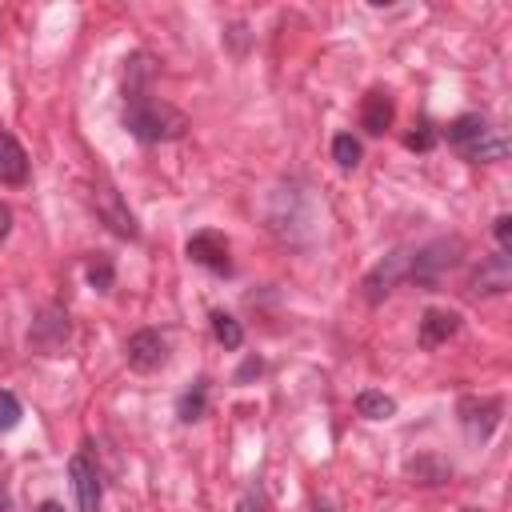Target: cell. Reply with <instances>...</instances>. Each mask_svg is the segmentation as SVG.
Wrapping results in <instances>:
<instances>
[{
	"instance_id": "4fadbf2b",
	"label": "cell",
	"mask_w": 512,
	"mask_h": 512,
	"mask_svg": "<svg viewBox=\"0 0 512 512\" xmlns=\"http://www.w3.org/2000/svg\"><path fill=\"white\" fill-rule=\"evenodd\" d=\"M460 332V312L452 308H428L420 316V348H440Z\"/></svg>"
},
{
	"instance_id": "e0dca14e",
	"label": "cell",
	"mask_w": 512,
	"mask_h": 512,
	"mask_svg": "<svg viewBox=\"0 0 512 512\" xmlns=\"http://www.w3.org/2000/svg\"><path fill=\"white\" fill-rule=\"evenodd\" d=\"M204 408H208V380H196V384L176 400V416H180L184 424H192V420L204 416Z\"/></svg>"
},
{
	"instance_id": "52a82bcc",
	"label": "cell",
	"mask_w": 512,
	"mask_h": 512,
	"mask_svg": "<svg viewBox=\"0 0 512 512\" xmlns=\"http://www.w3.org/2000/svg\"><path fill=\"white\" fill-rule=\"evenodd\" d=\"M68 480H72V492H76V508L80 512H100L104 484H100V468L88 452H76L68 460Z\"/></svg>"
},
{
	"instance_id": "5b68a950",
	"label": "cell",
	"mask_w": 512,
	"mask_h": 512,
	"mask_svg": "<svg viewBox=\"0 0 512 512\" xmlns=\"http://www.w3.org/2000/svg\"><path fill=\"white\" fill-rule=\"evenodd\" d=\"M184 252H188L192 264H200V268H208V272H216V276H228V272H232L228 240H224V232H216V228L192 232L188 244H184Z\"/></svg>"
},
{
	"instance_id": "3957f363",
	"label": "cell",
	"mask_w": 512,
	"mask_h": 512,
	"mask_svg": "<svg viewBox=\"0 0 512 512\" xmlns=\"http://www.w3.org/2000/svg\"><path fill=\"white\" fill-rule=\"evenodd\" d=\"M464 244L452 236V240H432L424 248H412V264H408V280L420 284V288H436L440 276L460 260Z\"/></svg>"
},
{
	"instance_id": "8992f818",
	"label": "cell",
	"mask_w": 512,
	"mask_h": 512,
	"mask_svg": "<svg viewBox=\"0 0 512 512\" xmlns=\"http://www.w3.org/2000/svg\"><path fill=\"white\" fill-rule=\"evenodd\" d=\"M408 264H412V248L388 252V256L364 276V300H368V304H380L400 280H408Z\"/></svg>"
},
{
	"instance_id": "5bb4252c",
	"label": "cell",
	"mask_w": 512,
	"mask_h": 512,
	"mask_svg": "<svg viewBox=\"0 0 512 512\" xmlns=\"http://www.w3.org/2000/svg\"><path fill=\"white\" fill-rule=\"evenodd\" d=\"M392 116H396V104H392V96L388 92H368L364 96V104H360V128L368 132V136H384L388 128H392Z\"/></svg>"
},
{
	"instance_id": "d4e9b609",
	"label": "cell",
	"mask_w": 512,
	"mask_h": 512,
	"mask_svg": "<svg viewBox=\"0 0 512 512\" xmlns=\"http://www.w3.org/2000/svg\"><path fill=\"white\" fill-rule=\"evenodd\" d=\"M260 368H264V364H260V360H256V356H252V360H244V368H240V372H236V384H244V380H248V376H260Z\"/></svg>"
},
{
	"instance_id": "484cf974",
	"label": "cell",
	"mask_w": 512,
	"mask_h": 512,
	"mask_svg": "<svg viewBox=\"0 0 512 512\" xmlns=\"http://www.w3.org/2000/svg\"><path fill=\"white\" fill-rule=\"evenodd\" d=\"M8 236V208H0V240Z\"/></svg>"
},
{
	"instance_id": "ac0fdd59",
	"label": "cell",
	"mask_w": 512,
	"mask_h": 512,
	"mask_svg": "<svg viewBox=\"0 0 512 512\" xmlns=\"http://www.w3.org/2000/svg\"><path fill=\"white\" fill-rule=\"evenodd\" d=\"M356 412L368 416V420H388V416L396 412V400L384 396V392H376V388H364V392L356 396Z\"/></svg>"
},
{
	"instance_id": "8fae6325",
	"label": "cell",
	"mask_w": 512,
	"mask_h": 512,
	"mask_svg": "<svg viewBox=\"0 0 512 512\" xmlns=\"http://www.w3.org/2000/svg\"><path fill=\"white\" fill-rule=\"evenodd\" d=\"M500 412H504V404L492 400V396H484V400L464 396V400H460V420H464V428H468L476 440H488V436H492V428L500 424Z\"/></svg>"
},
{
	"instance_id": "cb8c5ba5",
	"label": "cell",
	"mask_w": 512,
	"mask_h": 512,
	"mask_svg": "<svg viewBox=\"0 0 512 512\" xmlns=\"http://www.w3.org/2000/svg\"><path fill=\"white\" fill-rule=\"evenodd\" d=\"M236 512H268V500H264V492H260V488H248V492L240 496Z\"/></svg>"
},
{
	"instance_id": "9c48e42d",
	"label": "cell",
	"mask_w": 512,
	"mask_h": 512,
	"mask_svg": "<svg viewBox=\"0 0 512 512\" xmlns=\"http://www.w3.org/2000/svg\"><path fill=\"white\" fill-rule=\"evenodd\" d=\"M508 284H512V256H504V252L484 256L480 268L468 276L472 296H500V292H508Z\"/></svg>"
},
{
	"instance_id": "d6986e66",
	"label": "cell",
	"mask_w": 512,
	"mask_h": 512,
	"mask_svg": "<svg viewBox=\"0 0 512 512\" xmlns=\"http://www.w3.org/2000/svg\"><path fill=\"white\" fill-rule=\"evenodd\" d=\"M360 156H364V148H360V140L352 136V132H336L332 136V160H336V168H356L360 164Z\"/></svg>"
},
{
	"instance_id": "2e32d148",
	"label": "cell",
	"mask_w": 512,
	"mask_h": 512,
	"mask_svg": "<svg viewBox=\"0 0 512 512\" xmlns=\"http://www.w3.org/2000/svg\"><path fill=\"white\" fill-rule=\"evenodd\" d=\"M408 476H412V484H444L452 476V464H444L436 456H416L408 464Z\"/></svg>"
},
{
	"instance_id": "4316f807",
	"label": "cell",
	"mask_w": 512,
	"mask_h": 512,
	"mask_svg": "<svg viewBox=\"0 0 512 512\" xmlns=\"http://www.w3.org/2000/svg\"><path fill=\"white\" fill-rule=\"evenodd\" d=\"M40 512H64V504H56V500H44V504H40Z\"/></svg>"
},
{
	"instance_id": "7402d4cb",
	"label": "cell",
	"mask_w": 512,
	"mask_h": 512,
	"mask_svg": "<svg viewBox=\"0 0 512 512\" xmlns=\"http://www.w3.org/2000/svg\"><path fill=\"white\" fill-rule=\"evenodd\" d=\"M404 144H408L412 152H428V148L436 144V128H432L428 120H420V128H416V132H408V136H404Z\"/></svg>"
},
{
	"instance_id": "ba28073f",
	"label": "cell",
	"mask_w": 512,
	"mask_h": 512,
	"mask_svg": "<svg viewBox=\"0 0 512 512\" xmlns=\"http://www.w3.org/2000/svg\"><path fill=\"white\" fill-rule=\"evenodd\" d=\"M124 360H128L132 372H156V368L168 360V340H164V332H156V328L132 332L128 344H124Z\"/></svg>"
},
{
	"instance_id": "ffe728a7",
	"label": "cell",
	"mask_w": 512,
	"mask_h": 512,
	"mask_svg": "<svg viewBox=\"0 0 512 512\" xmlns=\"http://www.w3.org/2000/svg\"><path fill=\"white\" fill-rule=\"evenodd\" d=\"M112 280H116V268H112V260L100 252V256L88 264V284H92L96 292H112Z\"/></svg>"
},
{
	"instance_id": "30bf717a",
	"label": "cell",
	"mask_w": 512,
	"mask_h": 512,
	"mask_svg": "<svg viewBox=\"0 0 512 512\" xmlns=\"http://www.w3.org/2000/svg\"><path fill=\"white\" fill-rule=\"evenodd\" d=\"M96 212H100V220H104L116 236H124V240H140L136 216L124 208V200H120V192H116L112 184H100V188H96Z\"/></svg>"
},
{
	"instance_id": "44dd1931",
	"label": "cell",
	"mask_w": 512,
	"mask_h": 512,
	"mask_svg": "<svg viewBox=\"0 0 512 512\" xmlns=\"http://www.w3.org/2000/svg\"><path fill=\"white\" fill-rule=\"evenodd\" d=\"M20 416H24L20 400H16L8 388H0V432H12V428L20 424Z\"/></svg>"
},
{
	"instance_id": "277c9868",
	"label": "cell",
	"mask_w": 512,
	"mask_h": 512,
	"mask_svg": "<svg viewBox=\"0 0 512 512\" xmlns=\"http://www.w3.org/2000/svg\"><path fill=\"white\" fill-rule=\"evenodd\" d=\"M68 336H72L68 312H64L60 304H48V308L36 312V320H32V328H28V348H32V352H44V356H56V352H64Z\"/></svg>"
},
{
	"instance_id": "603a6c76",
	"label": "cell",
	"mask_w": 512,
	"mask_h": 512,
	"mask_svg": "<svg viewBox=\"0 0 512 512\" xmlns=\"http://www.w3.org/2000/svg\"><path fill=\"white\" fill-rule=\"evenodd\" d=\"M492 232H496V244H500V252L508 256V252H512V216H508V212H504V216H496Z\"/></svg>"
},
{
	"instance_id": "83f0119b",
	"label": "cell",
	"mask_w": 512,
	"mask_h": 512,
	"mask_svg": "<svg viewBox=\"0 0 512 512\" xmlns=\"http://www.w3.org/2000/svg\"><path fill=\"white\" fill-rule=\"evenodd\" d=\"M312 512H336V508H332L328 500H316V504H312Z\"/></svg>"
},
{
	"instance_id": "9a60e30c",
	"label": "cell",
	"mask_w": 512,
	"mask_h": 512,
	"mask_svg": "<svg viewBox=\"0 0 512 512\" xmlns=\"http://www.w3.org/2000/svg\"><path fill=\"white\" fill-rule=\"evenodd\" d=\"M208 320H212V336H216V344H224L228 352H236V348L244 344V328H240V320H236L232 312L216 308Z\"/></svg>"
},
{
	"instance_id": "f546056e",
	"label": "cell",
	"mask_w": 512,
	"mask_h": 512,
	"mask_svg": "<svg viewBox=\"0 0 512 512\" xmlns=\"http://www.w3.org/2000/svg\"><path fill=\"white\" fill-rule=\"evenodd\" d=\"M464 512H484V508H464Z\"/></svg>"
},
{
	"instance_id": "7a4b0ae2",
	"label": "cell",
	"mask_w": 512,
	"mask_h": 512,
	"mask_svg": "<svg viewBox=\"0 0 512 512\" xmlns=\"http://www.w3.org/2000/svg\"><path fill=\"white\" fill-rule=\"evenodd\" d=\"M444 140L472 164H492V160H504L508 152V140L480 116V112H464L456 120H448L444 128Z\"/></svg>"
},
{
	"instance_id": "f1b7e54d",
	"label": "cell",
	"mask_w": 512,
	"mask_h": 512,
	"mask_svg": "<svg viewBox=\"0 0 512 512\" xmlns=\"http://www.w3.org/2000/svg\"><path fill=\"white\" fill-rule=\"evenodd\" d=\"M0 512H8V488H4V480H0Z\"/></svg>"
},
{
	"instance_id": "6da1fadb",
	"label": "cell",
	"mask_w": 512,
	"mask_h": 512,
	"mask_svg": "<svg viewBox=\"0 0 512 512\" xmlns=\"http://www.w3.org/2000/svg\"><path fill=\"white\" fill-rule=\"evenodd\" d=\"M124 128L140 140V144H164V140H180L188 132V116L172 104H164L152 92V76L156 64L148 52H136L124 60Z\"/></svg>"
},
{
	"instance_id": "7c38bea8",
	"label": "cell",
	"mask_w": 512,
	"mask_h": 512,
	"mask_svg": "<svg viewBox=\"0 0 512 512\" xmlns=\"http://www.w3.org/2000/svg\"><path fill=\"white\" fill-rule=\"evenodd\" d=\"M0 184H8V188L28 184V152L4 124H0Z\"/></svg>"
}]
</instances>
